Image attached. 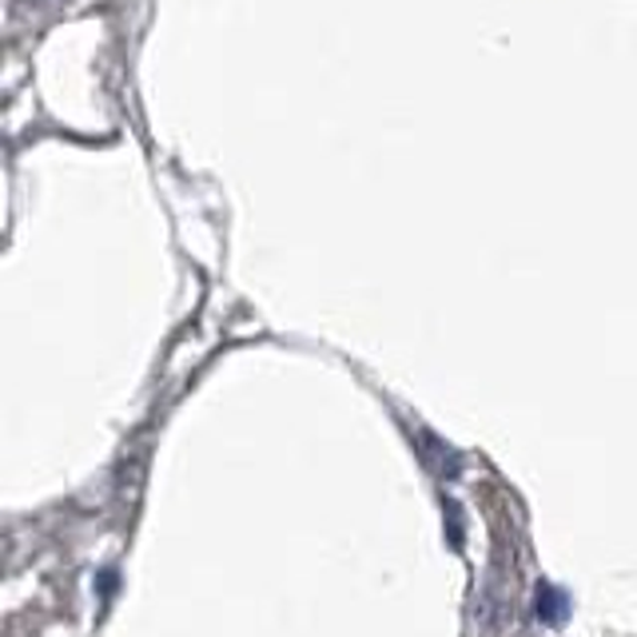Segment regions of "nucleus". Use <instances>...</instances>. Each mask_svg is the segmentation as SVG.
Returning a JSON list of instances; mask_svg holds the SVG:
<instances>
[{
	"mask_svg": "<svg viewBox=\"0 0 637 637\" xmlns=\"http://www.w3.org/2000/svg\"><path fill=\"white\" fill-rule=\"evenodd\" d=\"M566 614H570V606H566V594L554 590V586H543V590H538V618L550 621V626H561V621H566Z\"/></svg>",
	"mask_w": 637,
	"mask_h": 637,
	"instance_id": "nucleus-1",
	"label": "nucleus"
}]
</instances>
